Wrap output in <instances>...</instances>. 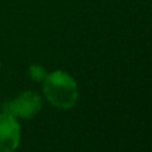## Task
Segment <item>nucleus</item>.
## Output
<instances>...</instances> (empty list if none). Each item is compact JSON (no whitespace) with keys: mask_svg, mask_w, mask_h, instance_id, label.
<instances>
[{"mask_svg":"<svg viewBox=\"0 0 152 152\" xmlns=\"http://www.w3.org/2000/svg\"><path fill=\"white\" fill-rule=\"evenodd\" d=\"M21 127L18 119L0 113V152H15L20 144Z\"/></svg>","mask_w":152,"mask_h":152,"instance_id":"nucleus-3","label":"nucleus"},{"mask_svg":"<svg viewBox=\"0 0 152 152\" xmlns=\"http://www.w3.org/2000/svg\"><path fill=\"white\" fill-rule=\"evenodd\" d=\"M47 75H48L47 69L42 64H31L28 68V76L36 83H42Z\"/></svg>","mask_w":152,"mask_h":152,"instance_id":"nucleus-4","label":"nucleus"},{"mask_svg":"<svg viewBox=\"0 0 152 152\" xmlns=\"http://www.w3.org/2000/svg\"><path fill=\"white\" fill-rule=\"evenodd\" d=\"M0 67H1V63H0Z\"/></svg>","mask_w":152,"mask_h":152,"instance_id":"nucleus-5","label":"nucleus"},{"mask_svg":"<svg viewBox=\"0 0 152 152\" xmlns=\"http://www.w3.org/2000/svg\"><path fill=\"white\" fill-rule=\"evenodd\" d=\"M42 107L43 99L40 94L32 89H27L7 100L3 105V112L16 119H32L40 112Z\"/></svg>","mask_w":152,"mask_h":152,"instance_id":"nucleus-2","label":"nucleus"},{"mask_svg":"<svg viewBox=\"0 0 152 152\" xmlns=\"http://www.w3.org/2000/svg\"><path fill=\"white\" fill-rule=\"evenodd\" d=\"M43 95L52 107L69 110L77 103L79 86L69 74L56 69L50 72L42 81Z\"/></svg>","mask_w":152,"mask_h":152,"instance_id":"nucleus-1","label":"nucleus"}]
</instances>
